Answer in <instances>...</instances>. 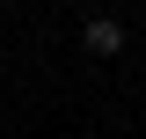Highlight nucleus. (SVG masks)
<instances>
[{"label":"nucleus","mask_w":146,"mask_h":139,"mask_svg":"<svg viewBox=\"0 0 146 139\" xmlns=\"http://www.w3.org/2000/svg\"><path fill=\"white\" fill-rule=\"evenodd\" d=\"M80 44H88L95 59H117V51H124V22H110V15H95L88 29H80Z\"/></svg>","instance_id":"f257e3e1"}]
</instances>
